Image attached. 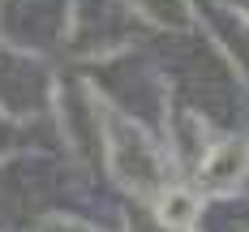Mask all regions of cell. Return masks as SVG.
<instances>
[{
	"mask_svg": "<svg viewBox=\"0 0 249 232\" xmlns=\"http://www.w3.org/2000/svg\"><path fill=\"white\" fill-rule=\"evenodd\" d=\"M245 163H249V142L245 138H228V142H219V151L202 163V180L215 185V189H228V185L241 180Z\"/></svg>",
	"mask_w": 249,
	"mask_h": 232,
	"instance_id": "obj_1",
	"label": "cell"
},
{
	"mask_svg": "<svg viewBox=\"0 0 249 232\" xmlns=\"http://www.w3.org/2000/svg\"><path fill=\"white\" fill-rule=\"evenodd\" d=\"M198 198L189 194V189H163L159 194V224L172 232H185L194 228V219H198Z\"/></svg>",
	"mask_w": 249,
	"mask_h": 232,
	"instance_id": "obj_2",
	"label": "cell"
}]
</instances>
